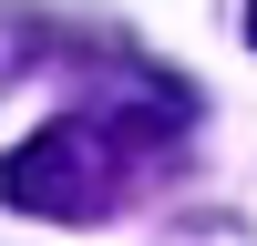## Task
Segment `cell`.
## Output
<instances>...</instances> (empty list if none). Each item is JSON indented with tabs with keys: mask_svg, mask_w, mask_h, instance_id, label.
Wrapping results in <instances>:
<instances>
[{
	"mask_svg": "<svg viewBox=\"0 0 257 246\" xmlns=\"http://www.w3.org/2000/svg\"><path fill=\"white\" fill-rule=\"evenodd\" d=\"M175 123H185V82L123 62V72L93 82V102L52 113L11 164H0V195H11L21 216H52V226L113 216V205L144 184V164L165 154V134H175Z\"/></svg>",
	"mask_w": 257,
	"mask_h": 246,
	"instance_id": "6da1fadb",
	"label": "cell"
},
{
	"mask_svg": "<svg viewBox=\"0 0 257 246\" xmlns=\"http://www.w3.org/2000/svg\"><path fill=\"white\" fill-rule=\"evenodd\" d=\"M247 41H257V0H247Z\"/></svg>",
	"mask_w": 257,
	"mask_h": 246,
	"instance_id": "7a4b0ae2",
	"label": "cell"
}]
</instances>
